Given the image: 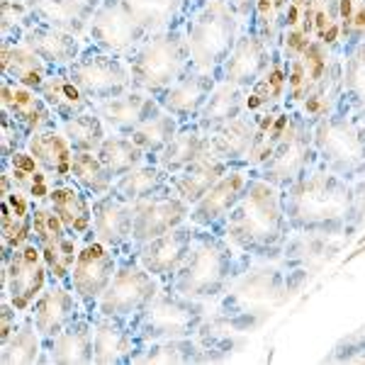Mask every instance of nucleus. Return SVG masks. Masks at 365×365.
I'll list each match as a JSON object with an SVG mask.
<instances>
[{
  "instance_id": "49530a36",
  "label": "nucleus",
  "mask_w": 365,
  "mask_h": 365,
  "mask_svg": "<svg viewBox=\"0 0 365 365\" xmlns=\"http://www.w3.org/2000/svg\"><path fill=\"white\" fill-rule=\"evenodd\" d=\"M341 39L361 42L365 39V0H339Z\"/></svg>"
},
{
  "instance_id": "7ed1b4c3",
  "label": "nucleus",
  "mask_w": 365,
  "mask_h": 365,
  "mask_svg": "<svg viewBox=\"0 0 365 365\" xmlns=\"http://www.w3.org/2000/svg\"><path fill=\"white\" fill-rule=\"evenodd\" d=\"M127 63L132 71L134 88L156 98L158 93L185 76L187 63H190V49L178 29L173 27L166 32L149 34L137 46V51L127 58Z\"/></svg>"
},
{
  "instance_id": "c03bdc74",
  "label": "nucleus",
  "mask_w": 365,
  "mask_h": 365,
  "mask_svg": "<svg viewBox=\"0 0 365 365\" xmlns=\"http://www.w3.org/2000/svg\"><path fill=\"white\" fill-rule=\"evenodd\" d=\"M312 17H314V39L327 46H334L341 39L339 0H312Z\"/></svg>"
},
{
  "instance_id": "8fccbe9b",
  "label": "nucleus",
  "mask_w": 365,
  "mask_h": 365,
  "mask_svg": "<svg viewBox=\"0 0 365 365\" xmlns=\"http://www.w3.org/2000/svg\"><path fill=\"white\" fill-rule=\"evenodd\" d=\"M237 3H246V0H237Z\"/></svg>"
},
{
  "instance_id": "f8f14e48",
  "label": "nucleus",
  "mask_w": 365,
  "mask_h": 365,
  "mask_svg": "<svg viewBox=\"0 0 365 365\" xmlns=\"http://www.w3.org/2000/svg\"><path fill=\"white\" fill-rule=\"evenodd\" d=\"M132 215H134V225H132V246L129 249L134 251L137 246L146 244V241L185 225L187 217H190V205L175 195L173 187L166 185L158 192H154V195L132 202Z\"/></svg>"
},
{
  "instance_id": "dca6fc26",
  "label": "nucleus",
  "mask_w": 365,
  "mask_h": 365,
  "mask_svg": "<svg viewBox=\"0 0 365 365\" xmlns=\"http://www.w3.org/2000/svg\"><path fill=\"white\" fill-rule=\"evenodd\" d=\"M93 365H134L146 341L137 336L129 322L93 314Z\"/></svg>"
},
{
  "instance_id": "f704fd0d",
  "label": "nucleus",
  "mask_w": 365,
  "mask_h": 365,
  "mask_svg": "<svg viewBox=\"0 0 365 365\" xmlns=\"http://www.w3.org/2000/svg\"><path fill=\"white\" fill-rule=\"evenodd\" d=\"M268 61H266V49H263L261 39L244 37L234 46V51H229L227 58V81L232 83H244L251 86L266 73Z\"/></svg>"
},
{
  "instance_id": "f257e3e1",
  "label": "nucleus",
  "mask_w": 365,
  "mask_h": 365,
  "mask_svg": "<svg viewBox=\"0 0 365 365\" xmlns=\"http://www.w3.org/2000/svg\"><path fill=\"white\" fill-rule=\"evenodd\" d=\"M285 227L282 200L273 185L251 180L237 207L229 212L222 237L246 253H266L280 244Z\"/></svg>"
},
{
  "instance_id": "ea45409f",
  "label": "nucleus",
  "mask_w": 365,
  "mask_h": 365,
  "mask_svg": "<svg viewBox=\"0 0 365 365\" xmlns=\"http://www.w3.org/2000/svg\"><path fill=\"white\" fill-rule=\"evenodd\" d=\"M210 149V141H205L197 132L182 129L168 141V146L156 156V163L166 170L168 175L178 173L185 166H190L197 156H202Z\"/></svg>"
},
{
  "instance_id": "c756f323",
  "label": "nucleus",
  "mask_w": 365,
  "mask_h": 365,
  "mask_svg": "<svg viewBox=\"0 0 365 365\" xmlns=\"http://www.w3.org/2000/svg\"><path fill=\"white\" fill-rule=\"evenodd\" d=\"M42 98L46 100V105L51 108V113L56 115L58 122H66L71 117L96 108V103L71 78L68 68L51 71V76L46 78V83L42 88Z\"/></svg>"
},
{
  "instance_id": "b1692460",
  "label": "nucleus",
  "mask_w": 365,
  "mask_h": 365,
  "mask_svg": "<svg viewBox=\"0 0 365 365\" xmlns=\"http://www.w3.org/2000/svg\"><path fill=\"white\" fill-rule=\"evenodd\" d=\"M22 44H27L34 54L42 56L51 71H61V68H68L71 63L78 58V54L83 51L86 39L76 37V34H71V32H63V29H58V27L37 22V25H32L25 32Z\"/></svg>"
},
{
  "instance_id": "393cba45",
  "label": "nucleus",
  "mask_w": 365,
  "mask_h": 365,
  "mask_svg": "<svg viewBox=\"0 0 365 365\" xmlns=\"http://www.w3.org/2000/svg\"><path fill=\"white\" fill-rule=\"evenodd\" d=\"M329 78V46L312 42L299 56L290 58L287 71V96L292 103H304L317 88H322Z\"/></svg>"
},
{
  "instance_id": "c9c22d12",
  "label": "nucleus",
  "mask_w": 365,
  "mask_h": 365,
  "mask_svg": "<svg viewBox=\"0 0 365 365\" xmlns=\"http://www.w3.org/2000/svg\"><path fill=\"white\" fill-rule=\"evenodd\" d=\"M253 137H256V117L253 120L234 117L232 122L215 129V137L210 139V151L215 156H220L222 161L251 156Z\"/></svg>"
},
{
  "instance_id": "aec40b11",
  "label": "nucleus",
  "mask_w": 365,
  "mask_h": 365,
  "mask_svg": "<svg viewBox=\"0 0 365 365\" xmlns=\"http://www.w3.org/2000/svg\"><path fill=\"white\" fill-rule=\"evenodd\" d=\"M158 110H161L158 100L151 93L139 91V88H129L122 96H115L96 105V113L105 122L108 132L127 134V137L139 125H144L151 115H156Z\"/></svg>"
},
{
  "instance_id": "79ce46f5",
  "label": "nucleus",
  "mask_w": 365,
  "mask_h": 365,
  "mask_svg": "<svg viewBox=\"0 0 365 365\" xmlns=\"http://www.w3.org/2000/svg\"><path fill=\"white\" fill-rule=\"evenodd\" d=\"M71 178L78 182L91 197L108 195L115 185V175L105 168V163L100 161L96 151H76Z\"/></svg>"
},
{
  "instance_id": "2eb2a0df",
  "label": "nucleus",
  "mask_w": 365,
  "mask_h": 365,
  "mask_svg": "<svg viewBox=\"0 0 365 365\" xmlns=\"http://www.w3.org/2000/svg\"><path fill=\"white\" fill-rule=\"evenodd\" d=\"M249 182L251 180L246 178L241 170H227V173L192 205L187 222L200 229H210V232L222 234V227H225L229 212L237 207V202L246 192Z\"/></svg>"
},
{
  "instance_id": "09e8293b",
  "label": "nucleus",
  "mask_w": 365,
  "mask_h": 365,
  "mask_svg": "<svg viewBox=\"0 0 365 365\" xmlns=\"http://www.w3.org/2000/svg\"><path fill=\"white\" fill-rule=\"evenodd\" d=\"M253 8H256V17L263 34H273V29L282 25L287 0H253Z\"/></svg>"
},
{
  "instance_id": "a18cd8bd",
  "label": "nucleus",
  "mask_w": 365,
  "mask_h": 365,
  "mask_svg": "<svg viewBox=\"0 0 365 365\" xmlns=\"http://www.w3.org/2000/svg\"><path fill=\"white\" fill-rule=\"evenodd\" d=\"M241 96L234 88H220V91L215 93V96L210 98V103L205 105V117H202V125L210 127V129H217L222 125H227V122H232L234 117H237L239 108H241Z\"/></svg>"
},
{
  "instance_id": "ddd939ff",
  "label": "nucleus",
  "mask_w": 365,
  "mask_h": 365,
  "mask_svg": "<svg viewBox=\"0 0 365 365\" xmlns=\"http://www.w3.org/2000/svg\"><path fill=\"white\" fill-rule=\"evenodd\" d=\"M232 17L225 3H210L187 27V49L197 68L207 71L232 51Z\"/></svg>"
},
{
  "instance_id": "58836bf2",
  "label": "nucleus",
  "mask_w": 365,
  "mask_h": 365,
  "mask_svg": "<svg viewBox=\"0 0 365 365\" xmlns=\"http://www.w3.org/2000/svg\"><path fill=\"white\" fill-rule=\"evenodd\" d=\"M175 134H178V117H173L161 108L156 115H151L144 125H139L134 129L129 137H132L134 144L141 146V149L149 154V161L156 163V156L166 149L168 141L173 139Z\"/></svg>"
},
{
  "instance_id": "e433bc0d",
  "label": "nucleus",
  "mask_w": 365,
  "mask_h": 365,
  "mask_svg": "<svg viewBox=\"0 0 365 365\" xmlns=\"http://www.w3.org/2000/svg\"><path fill=\"white\" fill-rule=\"evenodd\" d=\"M96 154L100 161L105 163V168L115 175V180L120 178V175L129 173V170L139 168L141 163L149 161V154H146L141 146L134 144L132 137H127V134H115V132H110L108 137H105V141L100 144V149Z\"/></svg>"
},
{
  "instance_id": "412c9836",
  "label": "nucleus",
  "mask_w": 365,
  "mask_h": 365,
  "mask_svg": "<svg viewBox=\"0 0 365 365\" xmlns=\"http://www.w3.org/2000/svg\"><path fill=\"white\" fill-rule=\"evenodd\" d=\"M132 205L113 192L93 197V237L108 244L117 253L132 246Z\"/></svg>"
},
{
  "instance_id": "4be33fe9",
  "label": "nucleus",
  "mask_w": 365,
  "mask_h": 365,
  "mask_svg": "<svg viewBox=\"0 0 365 365\" xmlns=\"http://www.w3.org/2000/svg\"><path fill=\"white\" fill-rule=\"evenodd\" d=\"M93 319L83 314L46 341L42 365H93Z\"/></svg>"
},
{
  "instance_id": "a19ab883",
  "label": "nucleus",
  "mask_w": 365,
  "mask_h": 365,
  "mask_svg": "<svg viewBox=\"0 0 365 365\" xmlns=\"http://www.w3.org/2000/svg\"><path fill=\"white\" fill-rule=\"evenodd\" d=\"M127 13L139 22L146 34H158L173 29L180 0H120Z\"/></svg>"
},
{
  "instance_id": "20e7f679",
  "label": "nucleus",
  "mask_w": 365,
  "mask_h": 365,
  "mask_svg": "<svg viewBox=\"0 0 365 365\" xmlns=\"http://www.w3.org/2000/svg\"><path fill=\"white\" fill-rule=\"evenodd\" d=\"M161 287H163V282L141 266L137 253L132 249L120 251L117 270H115L113 280H110L108 290L100 297L93 314L108 317V319L129 322L134 314H139V312L154 299V295Z\"/></svg>"
},
{
  "instance_id": "a211bd4d",
  "label": "nucleus",
  "mask_w": 365,
  "mask_h": 365,
  "mask_svg": "<svg viewBox=\"0 0 365 365\" xmlns=\"http://www.w3.org/2000/svg\"><path fill=\"white\" fill-rule=\"evenodd\" d=\"M34 205L25 192L17 190L10 175L0 178V251H15L32 239Z\"/></svg>"
},
{
  "instance_id": "0eeeda50",
  "label": "nucleus",
  "mask_w": 365,
  "mask_h": 365,
  "mask_svg": "<svg viewBox=\"0 0 365 365\" xmlns=\"http://www.w3.org/2000/svg\"><path fill=\"white\" fill-rule=\"evenodd\" d=\"M68 73L96 105L134 88L127 58L108 54L91 42L83 44V51L68 66Z\"/></svg>"
},
{
  "instance_id": "f03ea898",
  "label": "nucleus",
  "mask_w": 365,
  "mask_h": 365,
  "mask_svg": "<svg viewBox=\"0 0 365 365\" xmlns=\"http://www.w3.org/2000/svg\"><path fill=\"white\" fill-rule=\"evenodd\" d=\"M232 244L222 234L210 232V229H195L190 253L182 261L178 273L168 282V287L182 292V295L197 299L217 295L225 285L232 270Z\"/></svg>"
},
{
  "instance_id": "72a5a7b5",
  "label": "nucleus",
  "mask_w": 365,
  "mask_h": 365,
  "mask_svg": "<svg viewBox=\"0 0 365 365\" xmlns=\"http://www.w3.org/2000/svg\"><path fill=\"white\" fill-rule=\"evenodd\" d=\"M168 180H170V175L158 166V163L146 161V163H141L139 168L120 175V178L115 180V185L110 192L132 205V202H137V200L149 197V195H154V192L161 190V187L170 185Z\"/></svg>"
},
{
  "instance_id": "37998d69",
  "label": "nucleus",
  "mask_w": 365,
  "mask_h": 365,
  "mask_svg": "<svg viewBox=\"0 0 365 365\" xmlns=\"http://www.w3.org/2000/svg\"><path fill=\"white\" fill-rule=\"evenodd\" d=\"M61 132L68 137L71 146H73L76 151H98L105 137L110 134L105 122L100 120V115L96 113V108L61 122Z\"/></svg>"
},
{
  "instance_id": "7c9ffc66",
  "label": "nucleus",
  "mask_w": 365,
  "mask_h": 365,
  "mask_svg": "<svg viewBox=\"0 0 365 365\" xmlns=\"http://www.w3.org/2000/svg\"><path fill=\"white\" fill-rule=\"evenodd\" d=\"M0 361H3V365L44 363V339L29 312H25L22 319L17 322V327L0 341Z\"/></svg>"
},
{
  "instance_id": "c85d7f7f",
  "label": "nucleus",
  "mask_w": 365,
  "mask_h": 365,
  "mask_svg": "<svg viewBox=\"0 0 365 365\" xmlns=\"http://www.w3.org/2000/svg\"><path fill=\"white\" fill-rule=\"evenodd\" d=\"M3 170L10 175L17 190H22L37 205H46V200H49L51 190L56 185V180L39 166V161L27 149L15 151L8 161H3Z\"/></svg>"
},
{
  "instance_id": "9b49d317",
  "label": "nucleus",
  "mask_w": 365,
  "mask_h": 365,
  "mask_svg": "<svg viewBox=\"0 0 365 365\" xmlns=\"http://www.w3.org/2000/svg\"><path fill=\"white\" fill-rule=\"evenodd\" d=\"M146 37L149 34L127 13V8L120 0H103L96 15H93L86 42L108 51V54L129 58Z\"/></svg>"
},
{
  "instance_id": "423d86ee",
  "label": "nucleus",
  "mask_w": 365,
  "mask_h": 365,
  "mask_svg": "<svg viewBox=\"0 0 365 365\" xmlns=\"http://www.w3.org/2000/svg\"><path fill=\"white\" fill-rule=\"evenodd\" d=\"M49 268L37 241L29 239L15 251H0V297L17 312H29L49 285Z\"/></svg>"
},
{
  "instance_id": "f3484780",
  "label": "nucleus",
  "mask_w": 365,
  "mask_h": 365,
  "mask_svg": "<svg viewBox=\"0 0 365 365\" xmlns=\"http://www.w3.org/2000/svg\"><path fill=\"white\" fill-rule=\"evenodd\" d=\"M29 314H32V319L46 344L58 331H63L71 322H76L78 317L88 314V312L81 304L78 295L73 292V287L61 285V282H49L42 295L34 299Z\"/></svg>"
},
{
  "instance_id": "2f4dec72",
  "label": "nucleus",
  "mask_w": 365,
  "mask_h": 365,
  "mask_svg": "<svg viewBox=\"0 0 365 365\" xmlns=\"http://www.w3.org/2000/svg\"><path fill=\"white\" fill-rule=\"evenodd\" d=\"M3 76L17 81V83L42 93L51 68L39 54H34L27 44H10L3 42Z\"/></svg>"
},
{
  "instance_id": "473e14b6",
  "label": "nucleus",
  "mask_w": 365,
  "mask_h": 365,
  "mask_svg": "<svg viewBox=\"0 0 365 365\" xmlns=\"http://www.w3.org/2000/svg\"><path fill=\"white\" fill-rule=\"evenodd\" d=\"M210 93V86L205 76H182L166 91L156 96L158 105L173 117H190L197 113V108L205 103V96Z\"/></svg>"
},
{
  "instance_id": "de8ad7c7",
  "label": "nucleus",
  "mask_w": 365,
  "mask_h": 365,
  "mask_svg": "<svg viewBox=\"0 0 365 365\" xmlns=\"http://www.w3.org/2000/svg\"><path fill=\"white\" fill-rule=\"evenodd\" d=\"M29 137H32V134H29L20 122L13 120L5 110L0 113V151H3V161H8L15 151L27 149Z\"/></svg>"
},
{
  "instance_id": "4468645a",
  "label": "nucleus",
  "mask_w": 365,
  "mask_h": 365,
  "mask_svg": "<svg viewBox=\"0 0 365 365\" xmlns=\"http://www.w3.org/2000/svg\"><path fill=\"white\" fill-rule=\"evenodd\" d=\"M195 225L185 222V225L170 229V232L161 234V237L146 241L134 249L137 258L141 261L149 273H154L163 285H168L173 280V275L178 273V268L182 266V261L187 258L192 246V239H195Z\"/></svg>"
},
{
  "instance_id": "bb28decb",
  "label": "nucleus",
  "mask_w": 365,
  "mask_h": 365,
  "mask_svg": "<svg viewBox=\"0 0 365 365\" xmlns=\"http://www.w3.org/2000/svg\"><path fill=\"white\" fill-rule=\"evenodd\" d=\"M27 151L37 158L39 166H42L56 182L71 180V168H73L76 149L71 146L66 134L61 132V127L34 132L32 137H29Z\"/></svg>"
},
{
  "instance_id": "39448f33",
  "label": "nucleus",
  "mask_w": 365,
  "mask_h": 365,
  "mask_svg": "<svg viewBox=\"0 0 365 365\" xmlns=\"http://www.w3.org/2000/svg\"><path fill=\"white\" fill-rule=\"evenodd\" d=\"M200 317L202 314H200L195 299L163 285L154 299L129 319V327L137 331L141 341L149 344V341L190 336L200 324Z\"/></svg>"
},
{
  "instance_id": "6ab92c4d",
  "label": "nucleus",
  "mask_w": 365,
  "mask_h": 365,
  "mask_svg": "<svg viewBox=\"0 0 365 365\" xmlns=\"http://www.w3.org/2000/svg\"><path fill=\"white\" fill-rule=\"evenodd\" d=\"M0 103L3 110L13 120L20 122L29 134L42 132V129H54L61 127V122L56 120V115L51 113V108L46 105L42 93L32 91V88L17 83V81L3 76V88H0Z\"/></svg>"
},
{
  "instance_id": "cd10ccee",
  "label": "nucleus",
  "mask_w": 365,
  "mask_h": 365,
  "mask_svg": "<svg viewBox=\"0 0 365 365\" xmlns=\"http://www.w3.org/2000/svg\"><path fill=\"white\" fill-rule=\"evenodd\" d=\"M225 173H227V161H222L220 156H215L207 149L202 156H197L190 166H185L182 170H178V173L170 175L168 182L175 190V195L182 197L192 207Z\"/></svg>"
},
{
  "instance_id": "a878e982",
  "label": "nucleus",
  "mask_w": 365,
  "mask_h": 365,
  "mask_svg": "<svg viewBox=\"0 0 365 365\" xmlns=\"http://www.w3.org/2000/svg\"><path fill=\"white\" fill-rule=\"evenodd\" d=\"M100 3L103 0H32V8L39 22L86 39Z\"/></svg>"
},
{
  "instance_id": "4c0bfd02",
  "label": "nucleus",
  "mask_w": 365,
  "mask_h": 365,
  "mask_svg": "<svg viewBox=\"0 0 365 365\" xmlns=\"http://www.w3.org/2000/svg\"><path fill=\"white\" fill-rule=\"evenodd\" d=\"M285 88H287V71L282 68L280 63L268 66L266 73H263L256 83H251V91L246 93V98H244L246 113L263 115V113L275 110V105L285 96Z\"/></svg>"
},
{
  "instance_id": "5701e85b",
  "label": "nucleus",
  "mask_w": 365,
  "mask_h": 365,
  "mask_svg": "<svg viewBox=\"0 0 365 365\" xmlns=\"http://www.w3.org/2000/svg\"><path fill=\"white\" fill-rule=\"evenodd\" d=\"M46 205L56 212L68 234H73L78 241L93 237V197L73 178L56 182Z\"/></svg>"
},
{
  "instance_id": "6e6552de",
  "label": "nucleus",
  "mask_w": 365,
  "mask_h": 365,
  "mask_svg": "<svg viewBox=\"0 0 365 365\" xmlns=\"http://www.w3.org/2000/svg\"><path fill=\"white\" fill-rule=\"evenodd\" d=\"M32 239L42 249L51 282H61V285L71 287V273H73L83 241L68 234V229L63 227V222L58 220V215L49 205H34Z\"/></svg>"
},
{
  "instance_id": "9d476101",
  "label": "nucleus",
  "mask_w": 365,
  "mask_h": 365,
  "mask_svg": "<svg viewBox=\"0 0 365 365\" xmlns=\"http://www.w3.org/2000/svg\"><path fill=\"white\" fill-rule=\"evenodd\" d=\"M290 200L282 202L285 215L297 227H317L327 222H336L346 212V192L339 187L336 180L312 178L299 182L290 192Z\"/></svg>"
},
{
  "instance_id": "1a4fd4ad",
  "label": "nucleus",
  "mask_w": 365,
  "mask_h": 365,
  "mask_svg": "<svg viewBox=\"0 0 365 365\" xmlns=\"http://www.w3.org/2000/svg\"><path fill=\"white\" fill-rule=\"evenodd\" d=\"M117 261H120V253L96 237L86 239L81 244L73 273H71V287L78 295L88 314L96 312L100 297L108 290L110 280H113L117 270Z\"/></svg>"
}]
</instances>
